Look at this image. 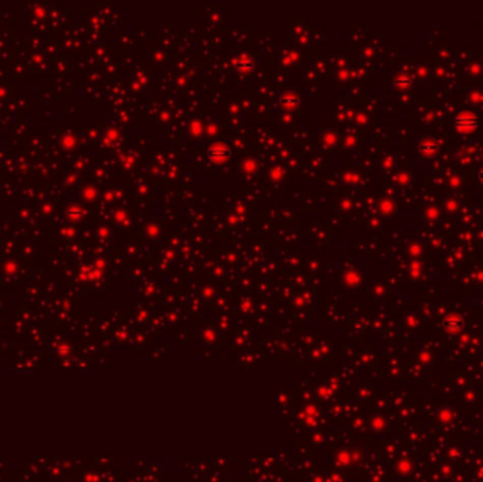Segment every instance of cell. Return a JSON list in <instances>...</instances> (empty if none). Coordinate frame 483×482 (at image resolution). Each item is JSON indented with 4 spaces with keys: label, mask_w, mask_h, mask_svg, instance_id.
<instances>
[{
    "label": "cell",
    "mask_w": 483,
    "mask_h": 482,
    "mask_svg": "<svg viewBox=\"0 0 483 482\" xmlns=\"http://www.w3.org/2000/svg\"><path fill=\"white\" fill-rule=\"evenodd\" d=\"M477 178H479V181H483V169L477 173Z\"/></svg>",
    "instance_id": "7a4b0ae2"
},
{
    "label": "cell",
    "mask_w": 483,
    "mask_h": 482,
    "mask_svg": "<svg viewBox=\"0 0 483 482\" xmlns=\"http://www.w3.org/2000/svg\"><path fill=\"white\" fill-rule=\"evenodd\" d=\"M453 127L461 133H471L479 127V119L471 112H461L453 119Z\"/></svg>",
    "instance_id": "6da1fadb"
}]
</instances>
